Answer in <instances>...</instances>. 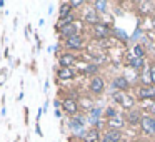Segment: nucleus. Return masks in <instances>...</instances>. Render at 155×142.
Segmentation results:
<instances>
[{"instance_id": "nucleus-32", "label": "nucleus", "mask_w": 155, "mask_h": 142, "mask_svg": "<svg viewBox=\"0 0 155 142\" xmlns=\"http://www.w3.org/2000/svg\"><path fill=\"white\" fill-rule=\"evenodd\" d=\"M153 135H155V132H153Z\"/></svg>"}, {"instance_id": "nucleus-1", "label": "nucleus", "mask_w": 155, "mask_h": 142, "mask_svg": "<svg viewBox=\"0 0 155 142\" xmlns=\"http://www.w3.org/2000/svg\"><path fill=\"white\" fill-rule=\"evenodd\" d=\"M140 125H142V130H143L145 134L153 135V132H155V119L153 117H150V115H143Z\"/></svg>"}, {"instance_id": "nucleus-4", "label": "nucleus", "mask_w": 155, "mask_h": 142, "mask_svg": "<svg viewBox=\"0 0 155 142\" xmlns=\"http://www.w3.org/2000/svg\"><path fill=\"white\" fill-rule=\"evenodd\" d=\"M62 109H64L67 114L75 115L77 110H78V104H77V100H74V99H65V100H62Z\"/></svg>"}, {"instance_id": "nucleus-9", "label": "nucleus", "mask_w": 155, "mask_h": 142, "mask_svg": "<svg viewBox=\"0 0 155 142\" xmlns=\"http://www.w3.org/2000/svg\"><path fill=\"white\" fill-rule=\"evenodd\" d=\"M94 29H95V35H97V37H100V39L107 37V35L110 34V30H108V25L102 24V22H98V24L95 25Z\"/></svg>"}, {"instance_id": "nucleus-5", "label": "nucleus", "mask_w": 155, "mask_h": 142, "mask_svg": "<svg viewBox=\"0 0 155 142\" xmlns=\"http://www.w3.org/2000/svg\"><path fill=\"white\" fill-rule=\"evenodd\" d=\"M104 87H105L104 79L98 77V75H95V77L90 80V90H92V94H97V95L102 94V92H104Z\"/></svg>"}, {"instance_id": "nucleus-2", "label": "nucleus", "mask_w": 155, "mask_h": 142, "mask_svg": "<svg viewBox=\"0 0 155 142\" xmlns=\"http://www.w3.org/2000/svg\"><path fill=\"white\" fill-rule=\"evenodd\" d=\"M115 100H117L124 109H132L134 107V99H132L130 95H127L125 92H117V94H115Z\"/></svg>"}, {"instance_id": "nucleus-10", "label": "nucleus", "mask_w": 155, "mask_h": 142, "mask_svg": "<svg viewBox=\"0 0 155 142\" xmlns=\"http://www.w3.org/2000/svg\"><path fill=\"white\" fill-rule=\"evenodd\" d=\"M128 87V80L125 77H115L114 79V89H117L118 92H124Z\"/></svg>"}, {"instance_id": "nucleus-19", "label": "nucleus", "mask_w": 155, "mask_h": 142, "mask_svg": "<svg viewBox=\"0 0 155 142\" xmlns=\"http://www.w3.org/2000/svg\"><path fill=\"white\" fill-rule=\"evenodd\" d=\"M108 124H110V129H117V130H118V127L124 124V120H122V117L117 114L114 119H110V120H108Z\"/></svg>"}, {"instance_id": "nucleus-18", "label": "nucleus", "mask_w": 155, "mask_h": 142, "mask_svg": "<svg viewBox=\"0 0 155 142\" xmlns=\"http://www.w3.org/2000/svg\"><path fill=\"white\" fill-rule=\"evenodd\" d=\"M142 117H143V115L138 110H132L130 114L127 115V120L130 122V124H137V122H142Z\"/></svg>"}, {"instance_id": "nucleus-15", "label": "nucleus", "mask_w": 155, "mask_h": 142, "mask_svg": "<svg viewBox=\"0 0 155 142\" xmlns=\"http://www.w3.org/2000/svg\"><path fill=\"white\" fill-rule=\"evenodd\" d=\"M138 95L142 99H152V97H155V89L153 87H142L138 90Z\"/></svg>"}, {"instance_id": "nucleus-30", "label": "nucleus", "mask_w": 155, "mask_h": 142, "mask_svg": "<svg viewBox=\"0 0 155 142\" xmlns=\"http://www.w3.org/2000/svg\"><path fill=\"white\" fill-rule=\"evenodd\" d=\"M150 110H152V114H153V115H155V102H153V104H152V107H150Z\"/></svg>"}, {"instance_id": "nucleus-11", "label": "nucleus", "mask_w": 155, "mask_h": 142, "mask_svg": "<svg viewBox=\"0 0 155 142\" xmlns=\"http://www.w3.org/2000/svg\"><path fill=\"white\" fill-rule=\"evenodd\" d=\"M85 22L90 24V25H94V27L98 24V14H97L95 8H90V10L87 12V15H85Z\"/></svg>"}, {"instance_id": "nucleus-25", "label": "nucleus", "mask_w": 155, "mask_h": 142, "mask_svg": "<svg viewBox=\"0 0 155 142\" xmlns=\"http://www.w3.org/2000/svg\"><path fill=\"white\" fill-rule=\"evenodd\" d=\"M68 4H70L72 8H77V7H82L84 2H82V0H72V2H68Z\"/></svg>"}, {"instance_id": "nucleus-3", "label": "nucleus", "mask_w": 155, "mask_h": 142, "mask_svg": "<svg viewBox=\"0 0 155 142\" xmlns=\"http://www.w3.org/2000/svg\"><path fill=\"white\" fill-rule=\"evenodd\" d=\"M82 45H84V40H82V37H80L78 34L65 40V47L70 49V50H80Z\"/></svg>"}, {"instance_id": "nucleus-17", "label": "nucleus", "mask_w": 155, "mask_h": 142, "mask_svg": "<svg viewBox=\"0 0 155 142\" xmlns=\"http://www.w3.org/2000/svg\"><path fill=\"white\" fill-rule=\"evenodd\" d=\"M100 114H102V110H100V109H92V110H90V115H88V122H90V124H97V122H98V119H100Z\"/></svg>"}, {"instance_id": "nucleus-31", "label": "nucleus", "mask_w": 155, "mask_h": 142, "mask_svg": "<svg viewBox=\"0 0 155 142\" xmlns=\"http://www.w3.org/2000/svg\"><path fill=\"white\" fill-rule=\"evenodd\" d=\"M70 142H85L84 139H74V140H70Z\"/></svg>"}, {"instance_id": "nucleus-27", "label": "nucleus", "mask_w": 155, "mask_h": 142, "mask_svg": "<svg viewBox=\"0 0 155 142\" xmlns=\"http://www.w3.org/2000/svg\"><path fill=\"white\" fill-rule=\"evenodd\" d=\"M148 75H150V82H152V84H155V64L150 67V72H148Z\"/></svg>"}, {"instance_id": "nucleus-20", "label": "nucleus", "mask_w": 155, "mask_h": 142, "mask_svg": "<svg viewBox=\"0 0 155 142\" xmlns=\"http://www.w3.org/2000/svg\"><path fill=\"white\" fill-rule=\"evenodd\" d=\"M130 65L134 69H137V70H140V69L145 65V62H143V59H134V57H132L130 59Z\"/></svg>"}, {"instance_id": "nucleus-29", "label": "nucleus", "mask_w": 155, "mask_h": 142, "mask_svg": "<svg viewBox=\"0 0 155 142\" xmlns=\"http://www.w3.org/2000/svg\"><path fill=\"white\" fill-rule=\"evenodd\" d=\"M4 80H5V75H4V72L0 74V84H4Z\"/></svg>"}, {"instance_id": "nucleus-6", "label": "nucleus", "mask_w": 155, "mask_h": 142, "mask_svg": "<svg viewBox=\"0 0 155 142\" xmlns=\"http://www.w3.org/2000/svg\"><path fill=\"white\" fill-rule=\"evenodd\" d=\"M120 139H122V132L117 130V129H110L102 137V142H120Z\"/></svg>"}, {"instance_id": "nucleus-14", "label": "nucleus", "mask_w": 155, "mask_h": 142, "mask_svg": "<svg viewBox=\"0 0 155 142\" xmlns=\"http://www.w3.org/2000/svg\"><path fill=\"white\" fill-rule=\"evenodd\" d=\"M70 12H72V7L68 2H65V4L60 5V10H58V15H60V20H64V19L70 17Z\"/></svg>"}, {"instance_id": "nucleus-21", "label": "nucleus", "mask_w": 155, "mask_h": 142, "mask_svg": "<svg viewBox=\"0 0 155 142\" xmlns=\"http://www.w3.org/2000/svg\"><path fill=\"white\" fill-rule=\"evenodd\" d=\"M107 7H108V4L105 2V0H98V2H95V10L97 12H107Z\"/></svg>"}, {"instance_id": "nucleus-28", "label": "nucleus", "mask_w": 155, "mask_h": 142, "mask_svg": "<svg viewBox=\"0 0 155 142\" xmlns=\"http://www.w3.org/2000/svg\"><path fill=\"white\" fill-rule=\"evenodd\" d=\"M140 35H142V32H140V30H135V34H134V39H138Z\"/></svg>"}, {"instance_id": "nucleus-22", "label": "nucleus", "mask_w": 155, "mask_h": 142, "mask_svg": "<svg viewBox=\"0 0 155 142\" xmlns=\"http://www.w3.org/2000/svg\"><path fill=\"white\" fill-rule=\"evenodd\" d=\"M132 54H134V59H143V49L140 45H135L132 49Z\"/></svg>"}, {"instance_id": "nucleus-26", "label": "nucleus", "mask_w": 155, "mask_h": 142, "mask_svg": "<svg viewBox=\"0 0 155 142\" xmlns=\"http://www.w3.org/2000/svg\"><path fill=\"white\" fill-rule=\"evenodd\" d=\"M115 34H117L118 39H124V40H127V34H125L124 30H120V29H115Z\"/></svg>"}, {"instance_id": "nucleus-33", "label": "nucleus", "mask_w": 155, "mask_h": 142, "mask_svg": "<svg viewBox=\"0 0 155 142\" xmlns=\"http://www.w3.org/2000/svg\"><path fill=\"white\" fill-rule=\"evenodd\" d=\"M153 22H155V20H153ZM153 25H155V24H153Z\"/></svg>"}, {"instance_id": "nucleus-7", "label": "nucleus", "mask_w": 155, "mask_h": 142, "mask_svg": "<svg viewBox=\"0 0 155 142\" xmlns=\"http://www.w3.org/2000/svg\"><path fill=\"white\" fill-rule=\"evenodd\" d=\"M58 30H60V35L65 39H70V37H74V35H77V27H75V24H67V25H64V27H60Z\"/></svg>"}, {"instance_id": "nucleus-13", "label": "nucleus", "mask_w": 155, "mask_h": 142, "mask_svg": "<svg viewBox=\"0 0 155 142\" xmlns=\"http://www.w3.org/2000/svg\"><path fill=\"white\" fill-rule=\"evenodd\" d=\"M57 75H58V79H62V80H68V79L74 77V70H72V69L60 67V69H58V72H57Z\"/></svg>"}, {"instance_id": "nucleus-16", "label": "nucleus", "mask_w": 155, "mask_h": 142, "mask_svg": "<svg viewBox=\"0 0 155 142\" xmlns=\"http://www.w3.org/2000/svg\"><path fill=\"white\" fill-rule=\"evenodd\" d=\"M84 124H85V119L84 117H74L70 120L72 130H80V129H84Z\"/></svg>"}, {"instance_id": "nucleus-23", "label": "nucleus", "mask_w": 155, "mask_h": 142, "mask_svg": "<svg viewBox=\"0 0 155 142\" xmlns=\"http://www.w3.org/2000/svg\"><path fill=\"white\" fill-rule=\"evenodd\" d=\"M115 115H117V112H115V109H114V107H108L107 110H105V117H107L108 120H110V119H114Z\"/></svg>"}, {"instance_id": "nucleus-8", "label": "nucleus", "mask_w": 155, "mask_h": 142, "mask_svg": "<svg viewBox=\"0 0 155 142\" xmlns=\"http://www.w3.org/2000/svg\"><path fill=\"white\" fill-rule=\"evenodd\" d=\"M75 60H77V59H75L72 54H64V55H60V60H58V62H60L62 67L70 69V65H74V64H75Z\"/></svg>"}, {"instance_id": "nucleus-12", "label": "nucleus", "mask_w": 155, "mask_h": 142, "mask_svg": "<svg viewBox=\"0 0 155 142\" xmlns=\"http://www.w3.org/2000/svg\"><path fill=\"white\" fill-rule=\"evenodd\" d=\"M85 142H98V130L97 129H88L85 132V137H84Z\"/></svg>"}, {"instance_id": "nucleus-24", "label": "nucleus", "mask_w": 155, "mask_h": 142, "mask_svg": "<svg viewBox=\"0 0 155 142\" xmlns=\"http://www.w3.org/2000/svg\"><path fill=\"white\" fill-rule=\"evenodd\" d=\"M80 105H82V107H85V109H90V110L94 109V107H92V100H90V99H80Z\"/></svg>"}]
</instances>
